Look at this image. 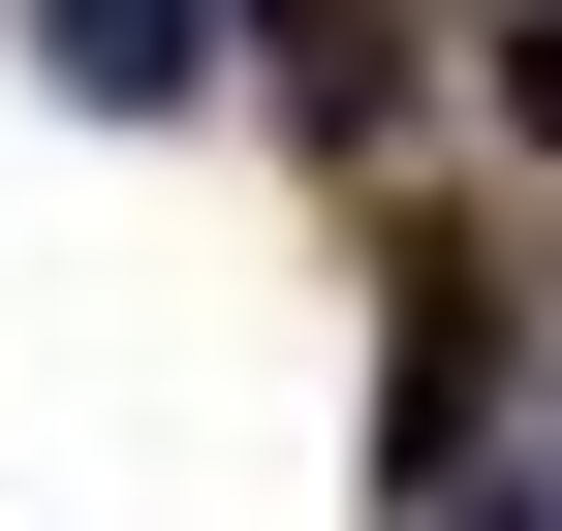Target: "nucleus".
Listing matches in <instances>:
<instances>
[{
  "instance_id": "nucleus-1",
  "label": "nucleus",
  "mask_w": 562,
  "mask_h": 531,
  "mask_svg": "<svg viewBox=\"0 0 562 531\" xmlns=\"http://www.w3.org/2000/svg\"><path fill=\"white\" fill-rule=\"evenodd\" d=\"M220 32H250V0H32V63H63L94 125H157V94H220Z\"/></svg>"
},
{
  "instance_id": "nucleus-2",
  "label": "nucleus",
  "mask_w": 562,
  "mask_h": 531,
  "mask_svg": "<svg viewBox=\"0 0 562 531\" xmlns=\"http://www.w3.org/2000/svg\"><path fill=\"white\" fill-rule=\"evenodd\" d=\"M501 94H531V125H562V32H501Z\"/></svg>"
},
{
  "instance_id": "nucleus-3",
  "label": "nucleus",
  "mask_w": 562,
  "mask_h": 531,
  "mask_svg": "<svg viewBox=\"0 0 562 531\" xmlns=\"http://www.w3.org/2000/svg\"><path fill=\"white\" fill-rule=\"evenodd\" d=\"M438 531H531V500H438Z\"/></svg>"
}]
</instances>
